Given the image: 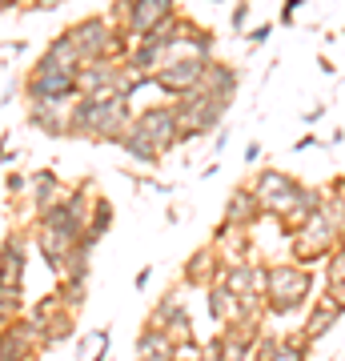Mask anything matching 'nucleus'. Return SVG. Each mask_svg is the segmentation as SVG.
<instances>
[{
  "label": "nucleus",
  "instance_id": "obj_1",
  "mask_svg": "<svg viewBox=\"0 0 345 361\" xmlns=\"http://www.w3.org/2000/svg\"><path fill=\"white\" fill-rule=\"evenodd\" d=\"M133 125L128 97H77L68 104V137L89 145H116Z\"/></svg>",
  "mask_w": 345,
  "mask_h": 361
},
{
  "label": "nucleus",
  "instance_id": "obj_2",
  "mask_svg": "<svg viewBox=\"0 0 345 361\" xmlns=\"http://www.w3.org/2000/svg\"><path fill=\"white\" fill-rule=\"evenodd\" d=\"M64 32H68V40L77 44L85 65H89V61H121V65H125L128 49H133V40H128L104 13L80 16V20H73Z\"/></svg>",
  "mask_w": 345,
  "mask_h": 361
},
{
  "label": "nucleus",
  "instance_id": "obj_3",
  "mask_svg": "<svg viewBox=\"0 0 345 361\" xmlns=\"http://www.w3.org/2000/svg\"><path fill=\"white\" fill-rule=\"evenodd\" d=\"M313 269L305 265H269V285H265V317H285V313H297L313 297Z\"/></svg>",
  "mask_w": 345,
  "mask_h": 361
},
{
  "label": "nucleus",
  "instance_id": "obj_4",
  "mask_svg": "<svg viewBox=\"0 0 345 361\" xmlns=\"http://www.w3.org/2000/svg\"><path fill=\"white\" fill-rule=\"evenodd\" d=\"M305 180H297L293 173H285V169H257V177L249 180V189H253L257 205L265 217H285L297 201V189H301Z\"/></svg>",
  "mask_w": 345,
  "mask_h": 361
},
{
  "label": "nucleus",
  "instance_id": "obj_5",
  "mask_svg": "<svg viewBox=\"0 0 345 361\" xmlns=\"http://www.w3.org/2000/svg\"><path fill=\"white\" fill-rule=\"evenodd\" d=\"M20 97H25V104H61V109H68L80 92L73 73H32L28 68V77L20 80Z\"/></svg>",
  "mask_w": 345,
  "mask_h": 361
},
{
  "label": "nucleus",
  "instance_id": "obj_6",
  "mask_svg": "<svg viewBox=\"0 0 345 361\" xmlns=\"http://www.w3.org/2000/svg\"><path fill=\"white\" fill-rule=\"evenodd\" d=\"M133 125L161 149V157L177 149L181 121H177V104L173 101H157V104H149V109H141V113H133Z\"/></svg>",
  "mask_w": 345,
  "mask_h": 361
},
{
  "label": "nucleus",
  "instance_id": "obj_7",
  "mask_svg": "<svg viewBox=\"0 0 345 361\" xmlns=\"http://www.w3.org/2000/svg\"><path fill=\"white\" fill-rule=\"evenodd\" d=\"M205 56H165V65L153 73V89H161L169 101H177L181 92H189L193 85H201L205 77Z\"/></svg>",
  "mask_w": 345,
  "mask_h": 361
},
{
  "label": "nucleus",
  "instance_id": "obj_8",
  "mask_svg": "<svg viewBox=\"0 0 345 361\" xmlns=\"http://www.w3.org/2000/svg\"><path fill=\"white\" fill-rule=\"evenodd\" d=\"M177 104V121L181 129H189L193 137H213V133L225 125V113H229V104L217 101V97H197V101H173Z\"/></svg>",
  "mask_w": 345,
  "mask_h": 361
},
{
  "label": "nucleus",
  "instance_id": "obj_9",
  "mask_svg": "<svg viewBox=\"0 0 345 361\" xmlns=\"http://www.w3.org/2000/svg\"><path fill=\"white\" fill-rule=\"evenodd\" d=\"M128 73L121 61H89V65L77 73V92L80 97H125Z\"/></svg>",
  "mask_w": 345,
  "mask_h": 361
},
{
  "label": "nucleus",
  "instance_id": "obj_10",
  "mask_svg": "<svg viewBox=\"0 0 345 361\" xmlns=\"http://www.w3.org/2000/svg\"><path fill=\"white\" fill-rule=\"evenodd\" d=\"M173 16H177V0H128V20L121 32L128 40H149Z\"/></svg>",
  "mask_w": 345,
  "mask_h": 361
},
{
  "label": "nucleus",
  "instance_id": "obj_11",
  "mask_svg": "<svg viewBox=\"0 0 345 361\" xmlns=\"http://www.w3.org/2000/svg\"><path fill=\"white\" fill-rule=\"evenodd\" d=\"M28 269V237L25 229H8L0 241V289H25Z\"/></svg>",
  "mask_w": 345,
  "mask_h": 361
},
{
  "label": "nucleus",
  "instance_id": "obj_12",
  "mask_svg": "<svg viewBox=\"0 0 345 361\" xmlns=\"http://www.w3.org/2000/svg\"><path fill=\"white\" fill-rule=\"evenodd\" d=\"M209 245L217 249L221 265H241V261H253V257H249V253H253L249 229H237V225H225V221H221L217 229H213Z\"/></svg>",
  "mask_w": 345,
  "mask_h": 361
},
{
  "label": "nucleus",
  "instance_id": "obj_13",
  "mask_svg": "<svg viewBox=\"0 0 345 361\" xmlns=\"http://www.w3.org/2000/svg\"><path fill=\"white\" fill-rule=\"evenodd\" d=\"M201 89L209 97H217V101L233 104L237 92H241V68L229 65V61H209L205 65V77H201Z\"/></svg>",
  "mask_w": 345,
  "mask_h": 361
},
{
  "label": "nucleus",
  "instance_id": "obj_14",
  "mask_svg": "<svg viewBox=\"0 0 345 361\" xmlns=\"http://www.w3.org/2000/svg\"><path fill=\"white\" fill-rule=\"evenodd\" d=\"M221 257H217V249L213 245H205L197 249V253H189V261L181 265V281L193 285V289H209V285H217L221 281Z\"/></svg>",
  "mask_w": 345,
  "mask_h": 361
},
{
  "label": "nucleus",
  "instance_id": "obj_15",
  "mask_svg": "<svg viewBox=\"0 0 345 361\" xmlns=\"http://www.w3.org/2000/svg\"><path fill=\"white\" fill-rule=\"evenodd\" d=\"M341 317H345V310L333 301L329 293H325V289H321V293L313 297V305H309V317H305V325H301V337L313 345V341H321V337L329 334L333 325L341 322Z\"/></svg>",
  "mask_w": 345,
  "mask_h": 361
},
{
  "label": "nucleus",
  "instance_id": "obj_16",
  "mask_svg": "<svg viewBox=\"0 0 345 361\" xmlns=\"http://www.w3.org/2000/svg\"><path fill=\"white\" fill-rule=\"evenodd\" d=\"M64 197V180L56 169H32L28 173V205H32V213H44V209L52 205V201H61Z\"/></svg>",
  "mask_w": 345,
  "mask_h": 361
},
{
  "label": "nucleus",
  "instance_id": "obj_17",
  "mask_svg": "<svg viewBox=\"0 0 345 361\" xmlns=\"http://www.w3.org/2000/svg\"><path fill=\"white\" fill-rule=\"evenodd\" d=\"M225 225H237V229H253L257 221H265V213H261V205H257V197H253V189L249 185H237L229 193V201H225Z\"/></svg>",
  "mask_w": 345,
  "mask_h": 361
},
{
  "label": "nucleus",
  "instance_id": "obj_18",
  "mask_svg": "<svg viewBox=\"0 0 345 361\" xmlns=\"http://www.w3.org/2000/svg\"><path fill=\"white\" fill-rule=\"evenodd\" d=\"M249 353H253V341H249V337H241L233 325L217 329V334H213V341L205 345V361H249Z\"/></svg>",
  "mask_w": 345,
  "mask_h": 361
},
{
  "label": "nucleus",
  "instance_id": "obj_19",
  "mask_svg": "<svg viewBox=\"0 0 345 361\" xmlns=\"http://www.w3.org/2000/svg\"><path fill=\"white\" fill-rule=\"evenodd\" d=\"M25 125H32L52 141H61V137H68V109H61V104H25Z\"/></svg>",
  "mask_w": 345,
  "mask_h": 361
},
{
  "label": "nucleus",
  "instance_id": "obj_20",
  "mask_svg": "<svg viewBox=\"0 0 345 361\" xmlns=\"http://www.w3.org/2000/svg\"><path fill=\"white\" fill-rule=\"evenodd\" d=\"M32 245H37L40 261L61 277V265H64L68 249L77 245V241H73V237H64V233H56V229H40V225H32Z\"/></svg>",
  "mask_w": 345,
  "mask_h": 361
},
{
  "label": "nucleus",
  "instance_id": "obj_21",
  "mask_svg": "<svg viewBox=\"0 0 345 361\" xmlns=\"http://www.w3.org/2000/svg\"><path fill=\"white\" fill-rule=\"evenodd\" d=\"M321 201H325V193H321V189H313V185H301V189H297L293 209H289L285 217H277V225H282L285 237H293V233L301 229V225H305V221L321 209Z\"/></svg>",
  "mask_w": 345,
  "mask_h": 361
},
{
  "label": "nucleus",
  "instance_id": "obj_22",
  "mask_svg": "<svg viewBox=\"0 0 345 361\" xmlns=\"http://www.w3.org/2000/svg\"><path fill=\"white\" fill-rule=\"evenodd\" d=\"M169 52L157 44V40H133V49L125 56V73L128 77H153L157 68L165 65Z\"/></svg>",
  "mask_w": 345,
  "mask_h": 361
},
{
  "label": "nucleus",
  "instance_id": "obj_23",
  "mask_svg": "<svg viewBox=\"0 0 345 361\" xmlns=\"http://www.w3.org/2000/svg\"><path fill=\"white\" fill-rule=\"evenodd\" d=\"M113 221H116L113 201H109L104 193H97V197H92V209H89V229H85V237H80V241H85L89 249H97L104 237L113 233Z\"/></svg>",
  "mask_w": 345,
  "mask_h": 361
},
{
  "label": "nucleus",
  "instance_id": "obj_24",
  "mask_svg": "<svg viewBox=\"0 0 345 361\" xmlns=\"http://www.w3.org/2000/svg\"><path fill=\"white\" fill-rule=\"evenodd\" d=\"M116 149H121L125 157H133L137 165H149V169H157L161 161H165V157H161V149H157V145L149 141V137H145V133L137 129V125H128L125 137L116 141Z\"/></svg>",
  "mask_w": 345,
  "mask_h": 361
},
{
  "label": "nucleus",
  "instance_id": "obj_25",
  "mask_svg": "<svg viewBox=\"0 0 345 361\" xmlns=\"http://www.w3.org/2000/svg\"><path fill=\"white\" fill-rule=\"evenodd\" d=\"M32 225H40V229H56V233H64V237H73V241H80V237H85V225L73 217V209L64 205V197H61V201H52L44 213H37V221H32Z\"/></svg>",
  "mask_w": 345,
  "mask_h": 361
},
{
  "label": "nucleus",
  "instance_id": "obj_26",
  "mask_svg": "<svg viewBox=\"0 0 345 361\" xmlns=\"http://www.w3.org/2000/svg\"><path fill=\"white\" fill-rule=\"evenodd\" d=\"M40 325H44V349L64 345V341H73V337H77V313L64 310V305L56 313H49V317H40Z\"/></svg>",
  "mask_w": 345,
  "mask_h": 361
},
{
  "label": "nucleus",
  "instance_id": "obj_27",
  "mask_svg": "<svg viewBox=\"0 0 345 361\" xmlns=\"http://www.w3.org/2000/svg\"><path fill=\"white\" fill-rule=\"evenodd\" d=\"M181 310H185V301H181V289H169V293H161V297L153 301L149 317H145V329H157V334H165L169 322H173Z\"/></svg>",
  "mask_w": 345,
  "mask_h": 361
},
{
  "label": "nucleus",
  "instance_id": "obj_28",
  "mask_svg": "<svg viewBox=\"0 0 345 361\" xmlns=\"http://www.w3.org/2000/svg\"><path fill=\"white\" fill-rule=\"evenodd\" d=\"M0 361H40V349L16 334V325H0Z\"/></svg>",
  "mask_w": 345,
  "mask_h": 361
},
{
  "label": "nucleus",
  "instance_id": "obj_29",
  "mask_svg": "<svg viewBox=\"0 0 345 361\" xmlns=\"http://www.w3.org/2000/svg\"><path fill=\"white\" fill-rule=\"evenodd\" d=\"M173 341L165 334H157V329H145L137 334V361H173Z\"/></svg>",
  "mask_w": 345,
  "mask_h": 361
},
{
  "label": "nucleus",
  "instance_id": "obj_30",
  "mask_svg": "<svg viewBox=\"0 0 345 361\" xmlns=\"http://www.w3.org/2000/svg\"><path fill=\"white\" fill-rule=\"evenodd\" d=\"M205 301H209V313H213V322L225 329V325L237 322V293H229L225 285H209V293H205Z\"/></svg>",
  "mask_w": 345,
  "mask_h": 361
},
{
  "label": "nucleus",
  "instance_id": "obj_31",
  "mask_svg": "<svg viewBox=\"0 0 345 361\" xmlns=\"http://www.w3.org/2000/svg\"><path fill=\"white\" fill-rule=\"evenodd\" d=\"M52 293H56V301H61L64 310L80 313L85 301H89V277H61V281L52 285Z\"/></svg>",
  "mask_w": 345,
  "mask_h": 361
},
{
  "label": "nucleus",
  "instance_id": "obj_32",
  "mask_svg": "<svg viewBox=\"0 0 345 361\" xmlns=\"http://www.w3.org/2000/svg\"><path fill=\"white\" fill-rule=\"evenodd\" d=\"M221 285H225L229 293H237V297L253 293V261H241V265H225V269H221Z\"/></svg>",
  "mask_w": 345,
  "mask_h": 361
},
{
  "label": "nucleus",
  "instance_id": "obj_33",
  "mask_svg": "<svg viewBox=\"0 0 345 361\" xmlns=\"http://www.w3.org/2000/svg\"><path fill=\"white\" fill-rule=\"evenodd\" d=\"M309 341L301 334H293V337H282V341H277V349H273V357L269 361H309Z\"/></svg>",
  "mask_w": 345,
  "mask_h": 361
},
{
  "label": "nucleus",
  "instance_id": "obj_34",
  "mask_svg": "<svg viewBox=\"0 0 345 361\" xmlns=\"http://www.w3.org/2000/svg\"><path fill=\"white\" fill-rule=\"evenodd\" d=\"M25 317V289H0V325Z\"/></svg>",
  "mask_w": 345,
  "mask_h": 361
},
{
  "label": "nucleus",
  "instance_id": "obj_35",
  "mask_svg": "<svg viewBox=\"0 0 345 361\" xmlns=\"http://www.w3.org/2000/svg\"><path fill=\"white\" fill-rule=\"evenodd\" d=\"M165 337L173 341V345H189V341H197V337H193V317H189V310H181L177 317L169 322Z\"/></svg>",
  "mask_w": 345,
  "mask_h": 361
},
{
  "label": "nucleus",
  "instance_id": "obj_36",
  "mask_svg": "<svg viewBox=\"0 0 345 361\" xmlns=\"http://www.w3.org/2000/svg\"><path fill=\"white\" fill-rule=\"evenodd\" d=\"M4 197H8V205H16V197H28V173L8 169V177H4Z\"/></svg>",
  "mask_w": 345,
  "mask_h": 361
},
{
  "label": "nucleus",
  "instance_id": "obj_37",
  "mask_svg": "<svg viewBox=\"0 0 345 361\" xmlns=\"http://www.w3.org/2000/svg\"><path fill=\"white\" fill-rule=\"evenodd\" d=\"M345 281V249H333L325 257V285H341Z\"/></svg>",
  "mask_w": 345,
  "mask_h": 361
},
{
  "label": "nucleus",
  "instance_id": "obj_38",
  "mask_svg": "<svg viewBox=\"0 0 345 361\" xmlns=\"http://www.w3.org/2000/svg\"><path fill=\"white\" fill-rule=\"evenodd\" d=\"M253 13V0H233V16H229V28L237 37H245V20Z\"/></svg>",
  "mask_w": 345,
  "mask_h": 361
},
{
  "label": "nucleus",
  "instance_id": "obj_39",
  "mask_svg": "<svg viewBox=\"0 0 345 361\" xmlns=\"http://www.w3.org/2000/svg\"><path fill=\"white\" fill-rule=\"evenodd\" d=\"M273 20H265V25H257V28H249V37H245V44H249V49H261V44H265L269 37H273Z\"/></svg>",
  "mask_w": 345,
  "mask_h": 361
},
{
  "label": "nucleus",
  "instance_id": "obj_40",
  "mask_svg": "<svg viewBox=\"0 0 345 361\" xmlns=\"http://www.w3.org/2000/svg\"><path fill=\"white\" fill-rule=\"evenodd\" d=\"M301 4H305V0H285V4H282V13H277V25H282V28L293 25V16H297V8H301Z\"/></svg>",
  "mask_w": 345,
  "mask_h": 361
},
{
  "label": "nucleus",
  "instance_id": "obj_41",
  "mask_svg": "<svg viewBox=\"0 0 345 361\" xmlns=\"http://www.w3.org/2000/svg\"><path fill=\"white\" fill-rule=\"evenodd\" d=\"M92 345H97V329H92V334H85L77 341V361H89L92 357Z\"/></svg>",
  "mask_w": 345,
  "mask_h": 361
},
{
  "label": "nucleus",
  "instance_id": "obj_42",
  "mask_svg": "<svg viewBox=\"0 0 345 361\" xmlns=\"http://www.w3.org/2000/svg\"><path fill=\"white\" fill-rule=\"evenodd\" d=\"M229 137H233V129H229V125H221V129H217V137H213V161H217V157L225 153V145H229Z\"/></svg>",
  "mask_w": 345,
  "mask_h": 361
},
{
  "label": "nucleus",
  "instance_id": "obj_43",
  "mask_svg": "<svg viewBox=\"0 0 345 361\" xmlns=\"http://www.w3.org/2000/svg\"><path fill=\"white\" fill-rule=\"evenodd\" d=\"M149 277H153V265H141L137 277H133V289H149Z\"/></svg>",
  "mask_w": 345,
  "mask_h": 361
},
{
  "label": "nucleus",
  "instance_id": "obj_44",
  "mask_svg": "<svg viewBox=\"0 0 345 361\" xmlns=\"http://www.w3.org/2000/svg\"><path fill=\"white\" fill-rule=\"evenodd\" d=\"M261 161V141H249L245 145V165H257Z\"/></svg>",
  "mask_w": 345,
  "mask_h": 361
},
{
  "label": "nucleus",
  "instance_id": "obj_45",
  "mask_svg": "<svg viewBox=\"0 0 345 361\" xmlns=\"http://www.w3.org/2000/svg\"><path fill=\"white\" fill-rule=\"evenodd\" d=\"M321 289H325V293H329L333 301H337V305L345 310V281H341V285H321Z\"/></svg>",
  "mask_w": 345,
  "mask_h": 361
},
{
  "label": "nucleus",
  "instance_id": "obj_46",
  "mask_svg": "<svg viewBox=\"0 0 345 361\" xmlns=\"http://www.w3.org/2000/svg\"><path fill=\"white\" fill-rule=\"evenodd\" d=\"M28 0H0V13H25Z\"/></svg>",
  "mask_w": 345,
  "mask_h": 361
},
{
  "label": "nucleus",
  "instance_id": "obj_47",
  "mask_svg": "<svg viewBox=\"0 0 345 361\" xmlns=\"http://www.w3.org/2000/svg\"><path fill=\"white\" fill-rule=\"evenodd\" d=\"M313 145H317V137L305 133V137H297V141H293V153H305V149H313Z\"/></svg>",
  "mask_w": 345,
  "mask_h": 361
},
{
  "label": "nucleus",
  "instance_id": "obj_48",
  "mask_svg": "<svg viewBox=\"0 0 345 361\" xmlns=\"http://www.w3.org/2000/svg\"><path fill=\"white\" fill-rule=\"evenodd\" d=\"M321 116H325V104H317V109H309V113L301 116V125H317Z\"/></svg>",
  "mask_w": 345,
  "mask_h": 361
},
{
  "label": "nucleus",
  "instance_id": "obj_49",
  "mask_svg": "<svg viewBox=\"0 0 345 361\" xmlns=\"http://www.w3.org/2000/svg\"><path fill=\"white\" fill-rule=\"evenodd\" d=\"M0 49H4V52H28V40L25 37H20V40H4Z\"/></svg>",
  "mask_w": 345,
  "mask_h": 361
},
{
  "label": "nucleus",
  "instance_id": "obj_50",
  "mask_svg": "<svg viewBox=\"0 0 345 361\" xmlns=\"http://www.w3.org/2000/svg\"><path fill=\"white\" fill-rule=\"evenodd\" d=\"M217 169H221V161H209V165L201 169V180H209V177H217Z\"/></svg>",
  "mask_w": 345,
  "mask_h": 361
},
{
  "label": "nucleus",
  "instance_id": "obj_51",
  "mask_svg": "<svg viewBox=\"0 0 345 361\" xmlns=\"http://www.w3.org/2000/svg\"><path fill=\"white\" fill-rule=\"evenodd\" d=\"M16 157H20V153H16V149H8V153L0 157V165H4V169H16Z\"/></svg>",
  "mask_w": 345,
  "mask_h": 361
},
{
  "label": "nucleus",
  "instance_id": "obj_52",
  "mask_svg": "<svg viewBox=\"0 0 345 361\" xmlns=\"http://www.w3.org/2000/svg\"><path fill=\"white\" fill-rule=\"evenodd\" d=\"M329 193H333V197H341V201H345V177L333 180V185H329Z\"/></svg>",
  "mask_w": 345,
  "mask_h": 361
},
{
  "label": "nucleus",
  "instance_id": "obj_53",
  "mask_svg": "<svg viewBox=\"0 0 345 361\" xmlns=\"http://www.w3.org/2000/svg\"><path fill=\"white\" fill-rule=\"evenodd\" d=\"M317 65H321V73H325V77H333V73H337V68H333V61H329V56H317Z\"/></svg>",
  "mask_w": 345,
  "mask_h": 361
},
{
  "label": "nucleus",
  "instance_id": "obj_54",
  "mask_svg": "<svg viewBox=\"0 0 345 361\" xmlns=\"http://www.w3.org/2000/svg\"><path fill=\"white\" fill-rule=\"evenodd\" d=\"M8 141H13V137H8V133H0V157L8 153Z\"/></svg>",
  "mask_w": 345,
  "mask_h": 361
},
{
  "label": "nucleus",
  "instance_id": "obj_55",
  "mask_svg": "<svg viewBox=\"0 0 345 361\" xmlns=\"http://www.w3.org/2000/svg\"><path fill=\"white\" fill-rule=\"evenodd\" d=\"M209 4H221V0H209Z\"/></svg>",
  "mask_w": 345,
  "mask_h": 361
}]
</instances>
